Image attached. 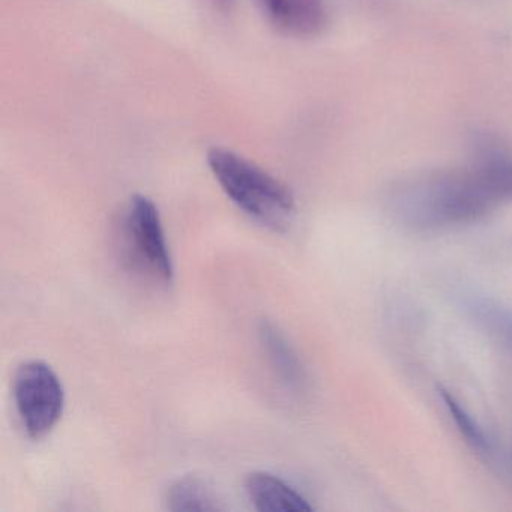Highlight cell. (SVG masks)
Masks as SVG:
<instances>
[{
  "mask_svg": "<svg viewBox=\"0 0 512 512\" xmlns=\"http://www.w3.org/2000/svg\"><path fill=\"white\" fill-rule=\"evenodd\" d=\"M208 166L224 194L251 220L274 232H284L292 224V191L262 167L224 148L208 152Z\"/></svg>",
  "mask_w": 512,
  "mask_h": 512,
  "instance_id": "cell-1",
  "label": "cell"
},
{
  "mask_svg": "<svg viewBox=\"0 0 512 512\" xmlns=\"http://www.w3.org/2000/svg\"><path fill=\"white\" fill-rule=\"evenodd\" d=\"M500 200L475 164L463 172L436 176L416 188L410 193V208H415L410 214L433 223H458L476 220Z\"/></svg>",
  "mask_w": 512,
  "mask_h": 512,
  "instance_id": "cell-2",
  "label": "cell"
},
{
  "mask_svg": "<svg viewBox=\"0 0 512 512\" xmlns=\"http://www.w3.org/2000/svg\"><path fill=\"white\" fill-rule=\"evenodd\" d=\"M121 251L125 263L146 281L169 286L175 277L172 254L157 205L149 197H131L122 214Z\"/></svg>",
  "mask_w": 512,
  "mask_h": 512,
  "instance_id": "cell-3",
  "label": "cell"
},
{
  "mask_svg": "<svg viewBox=\"0 0 512 512\" xmlns=\"http://www.w3.org/2000/svg\"><path fill=\"white\" fill-rule=\"evenodd\" d=\"M14 403L26 434L31 439L47 436L64 415L65 389L47 362L31 359L17 368Z\"/></svg>",
  "mask_w": 512,
  "mask_h": 512,
  "instance_id": "cell-4",
  "label": "cell"
},
{
  "mask_svg": "<svg viewBox=\"0 0 512 512\" xmlns=\"http://www.w3.org/2000/svg\"><path fill=\"white\" fill-rule=\"evenodd\" d=\"M260 11L281 34L293 38H313L328 26L323 0H256Z\"/></svg>",
  "mask_w": 512,
  "mask_h": 512,
  "instance_id": "cell-5",
  "label": "cell"
},
{
  "mask_svg": "<svg viewBox=\"0 0 512 512\" xmlns=\"http://www.w3.org/2000/svg\"><path fill=\"white\" fill-rule=\"evenodd\" d=\"M245 493L251 505L262 512L313 511L307 499L286 481L269 472H253L245 479Z\"/></svg>",
  "mask_w": 512,
  "mask_h": 512,
  "instance_id": "cell-6",
  "label": "cell"
},
{
  "mask_svg": "<svg viewBox=\"0 0 512 512\" xmlns=\"http://www.w3.org/2000/svg\"><path fill=\"white\" fill-rule=\"evenodd\" d=\"M259 338L266 358L271 362L272 370L280 377V382L287 389L301 391L305 385V370L283 332L274 323L263 320L259 326Z\"/></svg>",
  "mask_w": 512,
  "mask_h": 512,
  "instance_id": "cell-7",
  "label": "cell"
},
{
  "mask_svg": "<svg viewBox=\"0 0 512 512\" xmlns=\"http://www.w3.org/2000/svg\"><path fill=\"white\" fill-rule=\"evenodd\" d=\"M170 511H223L224 505L214 488L199 476L188 475L176 479L166 493Z\"/></svg>",
  "mask_w": 512,
  "mask_h": 512,
  "instance_id": "cell-8",
  "label": "cell"
},
{
  "mask_svg": "<svg viewBox=\"0 0 512 512\" xmlns=\"http://www.w3.org/2000/svg\"><path fill=\"white\" fill-rule=\"evenodd\" d=\"M439 394L440 397H442L443 403H445L446 409L451 413L455 425H457L460 433L466 437L467 442H469L473 448L478 449V451H490V442H488L487 437H485L484 431L473 421L472 416L464 410V407L460 406V403L455 400L454 395L446 391L442 386H439Z\"/></svg>",
  "mask_w": 512,
  "mask_h": 512,
  "instance_id": "cell-9",
  "label": "cell"
},
{
  "mask_svg": "<svg viewBox=\"0 0 512 512\" xmlns=\"http://www.w3.org/2000/svg\"><path fill=\"white\" fill-rule=\"evenodd\" d=\"M475 311L491 328L497 329L512 347V313L500 310L499 307H491L490 304L476 305Z\"/></svg>",
  "mask_w": 512,
  "mask_h": 512,
  "instance_id": "cell-10",
  "label": "cell"
},
{
  "mask_svg": "<svg viewBox=\"0 0 512 512\" xmlns=\"http://www.w3.org/2000/svg\"><path fill=\"white\" fill-rule=\"evenodd\" d=\"M211 4L221 13H230L235 7L236 0H211Z\"/></svg>",
  "mask_w": 512,
  "mask_h": 512,
  "instance_id": "cell-11",
  "label": "cell"
}]
</instances>
